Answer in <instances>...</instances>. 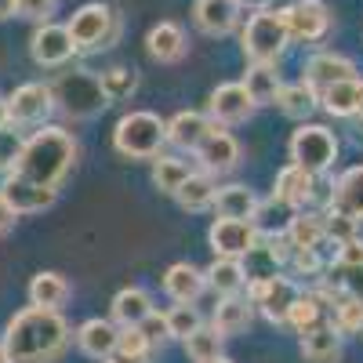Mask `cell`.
Segmentation results:
<instances>
[{"mask_svg": "<svg viewBox=\"0 0 363 363\" xmlns=\"http://www.w3.org/2000/svg\"><path fill=\"white\" fill-rule=\"evenodd\" d=\"M240 40H244V55L251 58V62H272L277 66L284 48L291 44L284 11H272V8L255 11L244 26V33H240Z\"/></svg>", "mask_w": 363, "mask_h": 363, "instance_id": "cell-5", "label": "cell"}, {"mask_svg": "<svg viewBox=\"0 0 363 363\" xmlns=\"http://www.w3.org/2000/svg\"><path fill=\"white\" fill-rule=\"evenodd\" d=\"M203 287H207V277L189 262H174L164 272V291H167V298L174 301V306H193V301L203 294Z\"/></svg>", "mask_w": 363, "mask_h": 363, "instance_id": "cell-21", "label": "cell"}, {"mask_svg": "<svg viewBox=\"0 0 363 363\" xmlns=\"http://www.w3.org/2000/svg\"><path fill=\"white\" fill-rule=\"evenodd\" d=\"M149 352H153V345H149V338L142 335V327H124L120 330V342H116L120 363H145Z\"/></svg>", "mask_w": 363, "mask_h": 363, "instance_id": "cell-39", "label": "cell"}, {"mask_svg": "<svg viewBox=\"0 0 363 363\" xmlns=\"http://www.w3.org/2000/svg\"><path fill=\"white\" fill-rule=\"evenodd\" d=\"M258 106L251 102L247 87L244 84H218L215 91H211L207 99V116L215 128H233V124H244V120H251Z\"/></svg>", "mask_w": 363, "mask_h": 363, "instance_id": "cell-12", "label": "cell"}, {"mask_svg": "<svg viewBox=\"0 0 363 363\" xmlns=\"http://www.w3.org/2000/svg\"><path fill=\"white\" fill-rule=\"evenodd\" d=\"M77 164V138L66 128H40L37 135H29L22 145L18 167L11 174H22L29 182H40V186H62V178L73 171Z\"/></svg>", "mask_w": 363, "mask_h": 363, "instance_id": "cell-2", "label": "cell"}, {"mask_svg": "<svg viewBox=\"0 0 363 363\" xmlns=\"http://www.w3.org/2000/svg\"><path fill=\"white\" fill-rule=\"evenodd\" d=\"M301 80L313 84L316 91L330 87V84H342V80H356V62L338 51H316L306 58V66H301Z\"/></svg>", "mask_w": 363, "mask_h": 363, "instance_id": "cell-15", "label": "cell"}, {"mask_svg": "<svg viewBox=\"0 0 363 363\" xmlns=\"http://www.w3.org/2000/svg\"><path fill=\"white\" fill-rule=\"evenodd\" d=\"M251 313H255V306H251V298H240V294H229V298H222L218 301V309H215V327L222 338H233V335H240V330H247L251 327Z\"/></svg>", "mask_w": 363, "mask_h": 363, "instance_id": "cell-29", "label": "cell"}, {"mask_svg": "<svg viewBox=\"0 0 363 363\" xmlns=\"http://www.w3.org/2000/svg\"><path fill=\"white\" fill-rule=\"evenodd\" d=\"M258 240H262L258 225L244 218H215L207 229V244L215 251V258H244Z\"/></svg>", "mask_w": 363, "mask_h": 363, "instance_id": "cell-10", "label": "cell"}, {"mask_svg": "<svg viewBox=\"0 0 363 363\" xmlns=\"http://www.w3.org/2000/svg\"><path fill=\"white\" fill-rule=\"evenodd\" d=\"M153 294H149L145 287H124L116 291L113 298V320L120 327H142L149 316H153Z\"/></svg>", "mask_w": 363, "mask_h": 363, "instance_id": "cell-23", "label": "cell"}, {"mask_svg": "<svg viewBox=\"0 0 363 363\" xmlns=\"http://www.w3.org/2000/svg\"><path fill=\"white\" fill-rule=\"evenodd\" d=\"M301 356L306 363H338L342 359V335L335 323H320L301 335Z\"/></svg>", "mask_w": 363, "mask_h": 363, "instance_id": "cell-25", "label": "cell"}, {"mask_svg": "<svg viewBox=\"0 0 363 363\" xmlns=\"http://www.w3.org/2000/svg\"><path fill=\"white\" fill-rule=\"evenodd\" d=\"M359 102H363V80H342V84H330L320 91V106L338 116V120H352L359 113Z\"/></svg>", "mask_w": 363, "mask_h": 363, "instance_id": "cell-26", "label": "cell"}, {"mask_svg": "<svg viewBox=\"0 0 363 363\" xmlns=\"http://www.w3.org/2000/svg\"><path fill=\"white\" fill-rule=\"evenodd\" d=\"M66 29H69L77 51H106L120 37V15L109 4H102V0H95V4L77 8Z\"/></svg>", "mask_w": 363, "mask_h": 363, "instance_id": "cell-6", "label": "cell"}, {"mask_svg": "<svg viewBox=\"0 0 363 363\" xmlns=\"http://www.w3.org/2000/svg\"><path fill=\"white\" fill-rule=\"evenodd\" d=\"M240 84L247 87V95H251V102H255V106H269V102H277L280 87H284V80H280V73H277V66H272V62H251Z\"/></svg>", "mask_w": 363, "mask_h": 363, "instance_id": "cell-30", "label": "cell"}, {"mask_svg": "<svg viewBox=\"0 0 363 363\" xmlns=\"http://www.w3.org/2000/svg\"><path fill=\"white\" fill-rule=\"evenodd\" d=\"M211 116L207 113H196V109H182L167 120V142L178 145V149H186V153H196L200 142L211 135Z\"/></svg>", "mask_w": 363, "mask_h": 363, "instance_id": "cell-20", "label": "cell"}, {"mask_svg": "<svg viewBox=\"0 0 363 363\" xmlns=\"http://www.w3.org/2000/svg\"><path fill=\"white\" fill-rule=\"evenodd\" d=\"M335 265H345V269L363 265V240H359V236H352V240H345V244H338Z\"/></svg>", "mask_w": 363, "mask_h": 363, "instance_id": "cell-47", "label": "cell"}, {"mask_svg": "<svg viewBox=\"0 0 363 363\" xmlns=\"http://www.w3.org/2000/svg\"><path fill=\"white\" fill-rule=\"evenodd\" d=\"M320 313H323V306H320L316 294H298V301L287 313V327H294L298 335H306V330L320 327Z\"/></svg>", "mask_w": 363, "mask_h": 363, "instance_id": "cell-38", "label": "cell"}, {"mask_svg": "<svg viewBox=\"0 0 363 363\" xmlns=\"http://www.w3.org/2000/svg\"><path fill=\"white\" fill-rule=\"evenodd\" d=\"M189 174H193V167L186 164V160H178V157H157L153 160V186L160 189V193H167V196H174L182 186L189 182Z\"/></svg>", "mask_w": 363, "mask_h": 363, "instance_id": "cell-35", "label": "cell"}, {"mask_svg": "<svg viewBox=\"0 0 363 363\" xmlns=\"http://www.w3.org/2000/svg\"><path fill=\"white\" fill-rule=\"evenodd\" d=\"M240 0H196L193 4V22L207 37H229L240 26Z\"/></svg>", "mask_w": 363, "mask_h": 363, "instance_id": "cell-16", "label": "cell"}, {"mask_svg": "<svg viewBox=\"0 0 363 363\" xmlns=\"http://www.w3.org/2000/svg\"><path fill=\"white\" fill-rule=\"evenodd\" d=\"M287 244L291 247H323V240H327V222L323 215H316V211H294V215L287 218Z\"/></svg>", "mask_w": 363, "mask_h": 363, "instance_id": "cell-27", "label": "cell"}, {"mask_svg": "<svg viewBox=\"0 0 363 363\" xmlns=\"http://www.w3.org/2000/svg\"><path fill=\"white\" fill-rule=\"evenodd\" d=\"M349 131H352V142L363 149V113H356V116L349 120Z\"/></svg>", "mask_w": 363, "mask_h": 363, "instance_id": "cell-50", "label": "cell"}, {"mask_svg": "<svg viewBox=\"0 0 363 363\" xmlns=\"http://www.w3.org/2000/svg\"><path fill=\"white\" fill-rule=\"evenodd\" d=\"M330 211H342V215L363 222V164L338 174L335 193H330Z\"/></svg>", "mask_w": 363, "mask_h": 363, "instance_id": "cell-22", "label": "cell"}, {"mask_svg": "<svg viewBox=\"0 0 363 363\" xmlns=\"http://www.w3.org/2000/svg\"><path fill=\"white\" fill-rule=\"evenodd\" d=\"M269 4H272V0H240V8H251V11H262Z\"/></svg>", "mask_w": 363, "mask_h": 363, "instance_id": "cell-52", "label": "cell"}, {"mask_svg": "<svg viewBox=\"0 0 363 363\" xmlns=\"http://www.w3.org/2000/svg\"><path fill=\"white\" fill-rule=\"evenodd\" d=\"M287 153H291V164L301 167V171H309V174H323L335 167L338 160V135L323 128V124H301L291 142H287Z\"/></svg>", "mask_w": 363, "mask_h": 363, "instance_id": "cell-7", "label": "cell"}, {"mask_svg": "<svg viewBox=\"0 0 363 363\" xmlns=\"http://www.w3.org/2000/svg\"><path fill=\"white\" fill-rule=\"evenodd\" d=\"M142 335L149 338V345H160V342H167L171 338V330H167V316H160V313H153L145 323H142Z\"/></svg>", "mask_w": 363, "mask_h": 363, "instance_id": "cell-48", "label": "cell"}, {"mask_svg": "<svg viewBox=\"0 0 363 363\" xmlns=\"http://www.w3.org/2000/svg\"><path fill=\"white\" fill-rule=\"evenodd\" d=\"M284 22L294 44H316L330 33V8L323 0H294L291 8H284Z\"/></svg>", "mask_w": 363, "mask_h": 363, "instance_id": "cell-9", "label": "cell"}, {"mask_svg": "<svg viewBox=\"0 0 363 363\" xmlns=\"http://www.w3.org/2000/svg\"><path fill=\"white\" fill-rule=\"evenodd\" d=\"M287 262H291V269L298 272V277H320L323 272V258H320L316 247H291Z\"/></svg>", "mask_w": 363, "mask_h": 363, "instance_id": "cell-43", "label": "cell"}, {"mask_svg": "<svg viewBox=\"0 0 363 363\" xmlns=\"http://www.w3.org/2000/svg\"><path fill=\"white\" fill-rule=\"evenodd\" d=\"M102 363H120V359H102Z\"/></svg>", "mask_w": 363, "mask_h": 363, "instance_id": "cell-56", "label": "cell"}, {"mask_svg": "<svg viewBox=\"0 0 363 363\" xmlns=\"http://www.w3.org/2000/svg\"><path fill=\"white\" fill-rule=\"evenodd\" d=\"M145 48L157 62H178V58L186 55V33H182L178 22H160V26L149 29Z\"/></svg>", "mask_w": 363, "mask_h": 363, "instance_id": "cell-31", "label": "cell"}, {"mask_svg": "<svg viewBox=\"0 0 363 363\" xmlns=\"http://www.w3.org/2000/svg\"><path fill=\"white\" fill-rule=\"evenodd\" d=\"M338 269V284H335L345 298H359L363 301V265H352V269H345V265H335Z\"/></svg>", "mask_w": 363, "mask_h": 363, "instance_id": "cell-45", "label": "cell"}, {"mask_svg": "<svg viewBox=\"0 0 363 363\" xmlns=\"http://www.w3.org/2000/svg\"><path fill=\"white\" fill-rule=\"evenodd\" d=\"M15 8H18V0H0V22L11 18V15H15Z\"/></svg>", "mask_w": 363, "mask_h": 363, "instance_id": "cell-51", "label": "cell"}, {"mask_svg": "<svg viewBox=\"0 0 363 363\" xmlns=\"http://www.w3.org/2000/svg\"><path fill=\"white\" fill-rule=\"evenodd\" d=\"M277 106L280 113H287L291 120H306L320 109V91L306 80H298V84H284L280 87V95H277Z\"/></svg>", "mask_w": 363, "mask_h": 363, "instance_id": "cell-32", "label": "cell"}, {"mask_svg": "<svg viewBox=\"0 0 363 363\" xmlns=\"http://www.w3.org/2000/svg\"><path fill=\"white\" fill-rule=\"evenodd\" d=\"M323 222H327V240H335V247L345 244V240H352L356 236V225H359L356 218L342 215V211H327Z\"/></svg>", "mask_w": 363, "mask_h": 363, "instance_id": "cell-44", "label": "cell"}, {"mask_svg": "<svg viewBox=\"0 0 363 363\" xmlns=\"http://www.w3.org/2000/svg\"><path fill=\"white\" fill-rule=\"evenodd\" d=\"M215 211H218V218H244V222H255V215H258V196H255V189L233 182V186H222V189H218Z\"/></svg>", "mask_w": 363, "mask_h": 363, "instance_id": "cell-28", "label": "cell"}, {"mask_svg": "<svg viewBox=\"0 0 363 363\" xmlns=\"http://www.w3.org/2000/svg\"><path fill=\"white\" fill-rule=\"evenodd\" d=\"M0 196L8 200V207L15 215H37V211H48L58 200L55 186H40V182H29L22 174H8L0 182Z\"/></svg>", "mask_w": 363, "mask_h": 363, "instance_id": "cell-14", "label": "cell"}, {"mask_svg": "<svg viewBox=\"0 0 363 363\" xmlns=\"http://www.w3.org/2000/svg\"><path fill=\"white\" fill-rule=\"evenodd\" d=\"M15 222H18V215H15L11 207H8V200L0 196V240H4V236L15 229Z\"/></svg>", "mask_w": 363, "mask_h": 363, "instance_id": "cell-49", "label": "cell"}, {"mask_svg": "<svg viewBox=\"0 0 363 363\" xmlns=\"http://www.w3.org/2000/svg\"><path fill=\"white\" fill-rule=\"evenodd\" d=\"M203 363H233L229 356H215V359H203Z\"/></svg>", "mask_w": 363, "mask_h": 363, "instance_id": "cell-54", "label": "cell"}, {"mask_svg": "<svg viewBox=\"0 0 363 363\" xmlns=\"http://www.w3.org/2000/svg\"><path fill=\"white\" fill-rule=\"evenodd\" d=\"M116 342H120V327H116L113 320L95 316V320H84V323L77 327V345H80V352L91 356V359H99V363L116 356Z\"/></svg>", "mask_w": 363, "mask_h": 363, "instance_id": "cell-18", "label": "cell"}, {"mask_svg": "<svg viewBox=\"0 0 363 363\" xmlns=\"http://www.w3.org/2000/svg\"><path fill=\"white\" fill-rule=\"evenodd\" d=\"M69 342L73 327L66 323V316L58 309H37V306H26L22 313H15L4 327V338H0L11 363H58Z\"/></svg>", "mask_w": 363, "mask_h": 363, "instance_id": "cell-1", "label": "cell"}, {"mask_svg": "<svg viewBox=\"0 0 363 363\" xmlns=\"http://www.w3.org/2000/svg\"><path fill=\"white\" fill-rule=\"evenodd\" d=\"M222 335H218V330L215 327H196L193 330V335L186 338V342H182V345H186V356L193 359V363H203V359H215V356H222Z\"/></svg>", "mask_w": 363, "mask_h": 363, "instance_id": "cell-37", "label": "cell"}, {"mask_svg": "<svg viewBox=\"0 0 363 363\" xmlns=\"http://www.w3.org/2000/svg\"><path fill=\"white\" fill-rule=\"evenodd\" d=\"M55 8H58V0H18L15 15H22V18H29V22H37V26H44V22H51Z\"/></svg>", "mask_w": 363, "mask_h": 363, "instance_id": "cell-46", "label": "cell"}, {"mask_svg": "<svg viewBox=\"0 0 363 363\" xmlns=\"http://www.w3.org/2000/svg\"><path fill=\"white\" fill-rule=\"evenodd\" d=\"M69 298H73V287L62 272H37V277L29 280V306H37V309H58L62 313V306Z\"/></svg>", "mask_w": 363, "mask_h": 363, "instance_id": "cell-24", "label": "cell"}, {"mask_svg": "<svg viewBox=\"0 0 363 363\" xmlns=\"http://www.w3.org/2000/svg\"><path fill=\"white\" fill-rule=\"evenodd\" d=\"M359 113H363V102H359Z\"/></svg>", "mask_w": 363, "mask_h": 363, "instance_id": "cell-57", "label": "cell"}, {"mask_svg": "<svg viewBox=\"0 0 363 363\" xmlns=\"http://www.w3.org/2000/svg\"><path fill=\"white\" fill-rule=\"evenodd\" d=\"M77 44L69 37L66 26H55V22H44L33 29V37H29V55H33V62L44 66V69H55V66H66L73 58Z\"/></svg>", "mask_w": 363, "mask_h": 363, "instance_id": "cell-13", "label": "cell"}, {"mask_svg": "<svg viewBox=\"0 0 363 363\" xmlns=\"http://www.w3.org/2000/svg\"><path fill=\"white\" fill-rule=\"evenodd\" d=\"M298 294H301L298 284L291 277H284V272H277V277L265 280V284H247L251 306H258L269 323H287V313H291V306L298 301Z\"/></svg>", "mask_w": 363, "mask_h": 363, "instance_id": "cell-11", "label": "cell"}, {"mask_svg": "<svg viewBox=\"0 0 363 363\" xmlns=\"http://www.w3.org/2000/svg\"><path fill=\"white\" fill-rule=\"evenodd\" d=\"M102 91H106L109 106L113 102H128L135 91H138V73L128 69V66H113V69L102 73Z\"/></svg>", "mask_w": 363, "mask_h": 363, "instance_id": "cell-36", "label": "cell"}, {"mask_svg": "<svg viewBox=\"0 0 363 363\" xmlns=\"http://www.w3.org/2000/svg\"><path fill=\"white\" fill-rule=\"evenodd\" d=\"M203 277H207V287H215L222 298L240 294L244 284H247V272H244V262H240V258H215L207 265Z\"/></svg>", "mask_w": 363, "mask_h": 363, "instance_id": "cell-33", "label": "cell"}, {"mask_svg": "<svg viewBox=\"0 0 363 363\" xmlns=\"http://www.w3.org/2000/svg\"><path fill=\"white\" fill-rule=\"evenodd\" d=\"M55 109V95L51 84H22L8 95V124L15 128H37L51 116Z\"/></svg>", "mask_w": 363, "mask_h": 363, "instance_id": "cell-8", "label": "cell"}, {"mask_svg": "<svg viewBox=\"0 0 363 363\" xmlns=\"http://www.w3.org/2000/svg\"><path fill=\"white\" fill-rule=\"evenodd\" d=\"M8 124V99H0V128Z\"/></svg>", "mask_w": 363, "mask_h": 363, "instance_id": "cell-53", "label": "cell"}, {"mask_svg": "<svg viewBox=\"0 0 363 363\" xmlns=\"http://www.w3.org/2000/svg\"><path fill=\"white\" fill-rule=\"evenodd\" d=\"M0 363H11V359H8V352H4V345H0Z\"/></svg>", "mask_w": 363, "mask_h": 363, "instance_id": "cell-55", "label": "cell"}, {"mask_svg": "<svg viewBox=\"0 0 363 363\" xmlns=\"http://www.w3.org/2000/svg\"><path fill=\"white\" fill-rule=\"evenodd\" d=\"M215 196H218V186H215V174L207 171H193L189 182L174 193V200L186 207V211H203V207H215Z\"/></svg>", "mask_w": 363, "mask_h": 363, "instance_id": "cell-34", "label": "cell"}, {"mask_svg": "<svg viewBox=\"0 0 363 363\" xmlns=\"http://www.w3.org/2000/svg\"><path fill=\"white\" fill-rule=\"evenodd\" d=\"M335 330L338 335H363V301L359 298H342L335 306Z\"/></svg>", "mask_w": 363, "mask_h": 363, "instance_id": "cell-40", "label": "cell"}, {"mask_svg": "<svg viewBox=\"0 0 363 363\" xmlns=\"http://www.w3.org/2000/svg\"><path fill=\"white\" fill-rule=\"evenodd\" d=\"M51 95H55V109H62L73 120H91L99 116L109 99L102 91V77L91 69H66L51 80Z\"/></svg>", "mask_w": 363, "mask_h": 363, "instance_id": "cell-4", "label": "cell"}, {"mask_svg": "<svg viewBox=\"0 0 363 363\" xmlns=\"http://www.w3.org/2000/svg\"><path fill=\"white\" fill-rule=\"evenodd\" d=\"M164 316H167V330H171V338H178V342H186L196 327H203V320H200V313H196L193 306H171Z\"/></svg>", "mask_w": 363, "mask_h": 363, "instance_id": "cell-42", "label": "cell"}, {"mask_svg": "<svg viewBox=\"0 0 363 363\" xmlns=\"http://www.w3.org/2000/svg\"><path fill=\"white\" fill-rule=\"evenodd\" d=\"M22 145H26V138H22V131H18L15 124H4V128H0V174H4V178L18 167Z\"/></svg>", "mask_w": 363, "mask_h": 363, "instance_id": "cell-41", "label": "cell"}, {"mask_svg": "<svg viewBox=\"0 0 363 363\" xmlns=\"http://www.w3.org/2000/svg\"><path fill=\"white\" fill-rule=\"evenodd\" d=\"M313 196H316V174L301 171V167H294V164H287V167L277 174V186H272V200H277V203L301 211Z\"/></svg>", "mask_w": 363, "mask_h": 363, "instance_id": "cell-19", "label": "cell"}, {"mask_svg": "<svg viewBox=\"0 0 363 363\" xmlns=\"http://www.w3.org/2000/svg\"><path fill=\"white\" fill-rule=\"evenodd\" d=\"M167 142V124L149 113V109H135V113H124L113 128V145L120 157L128 160H157L160 149Z\"/></svg>", "mask_w": 363, "mask_h": 363, "instance_id": "cell-3", "label": "cell"}, {"mask_svg": "<svg viewBox=\"0 0 363 363\" xmlns=\"http://www.w3.org/2000/svg\"><path fill=\"white\" fill-rule=\"evenodd\" d=\"M196 160H200V167L207 171V174H225V171H233L236 167V160H240V142L225 131V128H211V135L200 142V149H196Z\"/></svg>", "mask_w": 363, "mask_h": 363, "instance_id": "cell-17", "label": "cell"}]
</instances>
